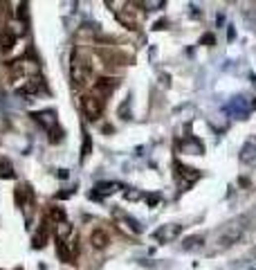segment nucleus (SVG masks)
Here are the masks:
<instances>
[{"label": "nucleus", "mask_w": 256, "mask_h": 270, "mask_svg": "<svg viewBox=\"0 0 256 270\" xmlns=\"http://www.w3.org/2000/svg\"><path fill=\"white\" fill-rule=\"evenodd\" d=\"M247 225H250V218H247V216H236V218H232L227 225H222L220 230H218V236H216L218 250H225V248L238 243V241L245 236Z\"/></svg>", "instance_id": "1"}, {"label": "nucleus", "mask_w": 256, "mask_h": 270, "mask_svg": "<svg viewBox=\"0 0 256 270\" xmlns=\"http://www.w3.org/2000/svg\"><path fill=\"white\" fill-rule=\"evenodd\" d=\"M70 74H72V84L74 86H86L88 81H90L92 72H90V63H88V59L83 56L81 52H74L72 54V63H70Z\"/></svg>", "instance_id": "2"}, {"label": "nucleus", "mask_w": 256, "mask_h": 270, "mask_svg": "<svg viewBox=\"0 0 256 270\" xmlns=\"http://www.w3.org/2000/svg\"><path fill=\"white\" fill-rule=\"evenodd\" d=\"M9 74L11 77H39V63L36 61H29V59H16L9 63Z\"/></svg>", "instance_id": "3"}, {"label": "nucleus", "mask_w": 256, "mask_h": 270, "mask_svg": "<svg viewBox=\"0 0 256 270\" xmlns=\"http://www.w3.org/2000/svg\"><path fill=\"white\" fill-rule=\"evenodd\" d=\"M180 234H182V225H178V223H166V225L157 227V230L153 232V239L159 241V243H171V241H175Z\"/></svg>", "instance_id": "4"}, {"label": "nucleus", "mask_w": 256, "mask_h": 270, "mask_svg": "<svg viewBox=\"0 0 256 270\" xmlns=\"http://www.w3.org/2000/svg\"><path fill=\"white\" fill-rule=\"evenodd\" d=\"M81 106H83V113H86L88 119H97L103 110L102 99L95 97V95H86V97L81 99Z\"/></svg>", "instance_id": "5"}, {"label": "nucleus", "mask_w": 256, "mask_h": 270, "mask_svg": "<svg viewBox=\"0 0 256 270\" xmlns=\"http://www.w3.org/2000/svg\"><path fill=\"white\" fill-rule=\"evenodd\" d=\"M227 110H229V115H234L236 119H245L247 115H250V104H247V99L243 97V95H236V97L229 99Z\"/></svg>", "instance_id": "6"}, {"label": "nucleus", "mask_w": 256, "mask_h": 270, "mask_svg": "<svg viewBox=\"0 0 256 270\" xmlns=\"http://www.w3.org/2000/svg\"><path fill=\"white\" fill-rule=\"evenodd\" d=\"M175 178L180 180V187L182 189H187L189 185H194L196 180L200 178V173L196 171V169L191 167H184V164H180V162H175Z\"/></svg>", "instance_id": "7"}, {"label": "nucleus", "mask_w": 256, "mask_h": 270, "mask_svg": "<svg viewBox=\"0 0 256 270\" xmlns=\"http://www.w3.org/2000/svg\"><path fill=\"white\" fill-rule=\"evenodd\" d=\"M32 117H34L36 122H39L43 128H48L50 133H52V131H56V128H58L56 113H54L52 108H48V110H36V113H32Z\"/></svg>", "instance_id": "8"}, {"label": "nucleus", "mask_w": 256, "mask_h": 270, "mask_svg": "<svg viewBox=\"0 0 256 270\" xmlns=\"http://www.w3.org/2000/svg\"><path fill=\"white\" fill-rule=\"evenodd\" d=\"M119 189H121V185H119V182H115V180L97 182V185H95V194H92V196H95V198H106V196H112L115 192H119Z\"/></svg>", "instance_id": "9"}, {"label": "nucleus", "mask_w": 256, "mask_h": 270, "mask_svg": "<svg viewBox=\"0 0 256 270\" xmlns=\"http://www.w3.org/2000/svg\"><path fill=\"white\" fill-rule=\"evenodd\" d=\"M180 153H189V156H203L205 153V147L200 140H194V138H187L178 144Z\"/></svg>", "instance_id": "10"}, {"label": "nucleus", "mask_w": 256, "mask_h": 270, "mask_svg": "<svg viewBox=\"0 0 256 270\" xmlns=\"http://www.w3.org/2000/svg\"><path fill=\"white\" fill-rule=\"evenodd\" d=\"M43 88H45L43 79L41 77H29V79H25V84L18 88V93L20 95H39Z\"/></svg>", "instance_id": "11"}, {"label": "nucleus", "mask_w": 256, "mask_h": 270, "mask_svg": "<svg viewBox=\"0 0 256 270\" xmlns=\"http://www.w3.org/2000/svg\"><path fill=\"white\" fill-rule=\"evenodd\" d=\"M241 162L243 164H247V167H252V164H256V142L254 140H250V142L243 144L241 149Z\"/></svg>", "instance_id": "12"}, {"label": "nucleus", "mask_w": 256, "mask_h": 270, "mask_svg": "<svg viewBox=\"0 0 256 270\" xmlns=\"http://www.w3.org/2000/svg\"><path fill=\"white\" fill-rule=\"evenodd\" d=\"M32 201H34V196H32L29 185H18V187H16V205L25 210V207L32 205Z\"/></svg>", "instance_id": "13"}, {"label": "nucleus", "mask_w": 256, "mask_h": 270, "mask_svg": "<svg viewBox=\"0 0 256 270\" xmlns=\"http://www.w3.org/2000/svg\"><path fill=\"white\" fill-rule=\"evenodd\" d=\"M90 243L97 248V250H103V248L110 243V236H108V232H103V230H95L90 234Z\"/></svg>", "instance_id": "14"}, {"label": "nucleus", "mask_w": 256, "mask_h": 270, "mask_svg": "<svg viewBox=\"0 0 256 270\" xmlns=\"http://www.w3.org/2000/svg\"><path fill=\"white\" fill-rule=\"evenodd\" d=\"M115 88H117V79H99L97 86H95V93L108 97V95H110Z\"/></svg>", "instance_id": "15"}, {"label": "nucleus", "mask_w": 256, "mask_h": 270, "mask_svg": "<svg viewBox=\"0 0 256 270\" xmlns=\"http://www.w3.org/2000/svg\"><path fill=\"white\" fill-rule=\"evenodd\" d=\"M45 214H48V221L56 223V225L65 223V212H63V207H58V205H50Z\"/></svg>", "instance_id": "16"}, {"label": "nucleus", "mask_w": 256, "mask_h": 270, "mask_svg": "<svg viewBox=\"0 0 256 270\" xmlns=\"http://www.w3.org/2000/svg\"><path fill=\"white\" fill-rule=\"evenodd\" d=\"M14 41H16V34L9 27L0 32V50H2V52H9V50L14 48Z\"/></svg>", "instance_id": "17"}, {"label": "nucleus", "mask_w": 256, "mask_h": 270, "mask_svg": "<svg viewBox=\"0 0 256 270\" xmlns=\"http://www.w3.org/2000/svg\"><path fill=\"white\" fill-rule=\"evenodd\" d=\"M203 246H205V239L196 234V236H187V239H184L182 250H200Z\"/></svg>", "instance_id": "18"}, {"label": "nucleus", "mask_w": 256, "mask_h": 270, "mask_svg": "<svg viewBox=\"0 0 256 270\" xmlns=\"http://www.w3.org/2000/svg\"><path fill=\"white\" fill-rule=\"evenodd\" d=\"M48 227H39V232L34 234V239H32V243H34V248H45V243H48Z\"/></svg>", "instance_id": "19"}, {"label": "nucleus", "mask_w": 256, "mask_h": 270, "mask_svg": "<svg viewBox=\"0 0 256 270\" xmlns=\"http://www.w3.org/2000/svg\"><path fill=\"white\" fill-rule=\"evenodd\" d=\"M14 167H11V162L7 158H0V178H14Z\"/></svg>", "instance_id": "20"}, {"label": "nucleus", "mask_w": 256, "mask_h": 270, "mask_svg": "<svg viewBox=\"0 0 256 270\" xmlns=\"http://www.w3.org/2000/svg\"><path fill=\"white\" fill-rule=\"evenodd\" d=\"M70 234H72V225H70L68 221L61 223V225H56V236H58V241H65Z\"/></svg>", "instance_id": "21"}, {"label": "nucleus", "mask_w": 256, "mask_h": 270, "mask_svg": "<svg viewBox=\"0 0 256 270\" xmlns=\"http://www.w3.org/2000/svg\"><path fill=\"white\" fill-rule=\"evenodd\" d=\"M142 7H146L149 11H155V9H162L164 7V0H144Z\"/></svg>", "instance_id": "22"}, {"label": "nucleus", "mask_w": 256, "mask_h": 270, "mask_svg": "<svg viewBox=\"0 0 256 270\" xmlns=\"http://www.w3.org/2000/svg\"><path fill=\"white\" fill-rule=\"evenodd\" d=\"M7 16H9V5H7V2H0V27H2V30H5Z\"/></svg>", "instance_id": "23"}, {"label": "nucleus", "mask_w": 256, "mask_h": 270, "mask_svg": "<svg viewBox=\"0 0 256 270\" xmlns=\"http://www.w3.org/2000/svg\"><path fill=\"white\" fill-rule=\"evenodd\" d=\"M126 198H128V201H140L142 192L140 189H126Z\"/></svg>", "instance_id": "24"}, {"label": "nucleus", "mask_w": 256, "mask_h": 270, "mask_svg": "<svg viewBox=\"0 0 256 270\" xmlns=\"http://www.w3.org/2000/svg\"><path fill=\"white\" fill-rule=\"evenodd\" d=\"M90 149H92V142H90V135L86 133V138H83V158L90 156Z\"/></svg>", "instance_id": "25"}, {"label": "nucleus", "mask_w": 256, "mask_h": 270, "mask_svg": "<svg viewBox=\"0 0 256 270\" xmlns=\"http://www.w3.org/2000/svg\"><path fill=\"white\" fill-rule=\"evenodd\" d=\"M128 106H131V99H126V102H124V106L119 108V115H121V117H124V119H128V117H131V115H128Z\"/></svg>", "instance_id": "26"}, {"label": "nucleus", "mask_w": 256, "mask_h": 270, "mask_svg": "<svg viewBox=\"0 0 256 270\" xmlns=\"http://www.w3.org/2000/svg\"><path fill=\"white\" fill-rule=\"evenodd\" d=\"M159 201H162V198H159V194H151V196H149V205L151 207L159 205Z\"/></svg>", "instance_id": "27"}, {"label": "nucleus", "mask_w": 256, "mask_h": 270, "mask_svg": "<svg viewBox=\"0 0 256 270\" xmlns=\"http://www.w3.org/2000/svg\"><path fill=\"white\" fill-rule=\"evenodd\" d=\"M245 20L252 25V30L256 32V14H245Z\"/></svg>", "instance_id": "28"}, {"label": "nucleus", "mask_w": 256, "mask_h": 270, "mask_svg": "<svg viewBox=\"0 0 256 270\" xmlns=\"http://www.w3.org/2000/svg\"><path fill=\"white\" fill-rule=\"evenodd\" d=\"M203 43H211L213 45V43H216V39H213V34H205L203 36Z\"/></svg>", "instance_id": "29"}, {"label": "nucleus", "mask_w": 256, "mask_h": 270, "mask_svg": "<svg viewBox=\"0 0 256 270\" xmlns=\"http://www.w3.org/2000/svg\"><path fill=\"white\" fill-rule=\"evenodd\" d=\"M252 259H256V250H254V252H252Z\"/></svg>", "instance_id": "30"}]
</instances>
